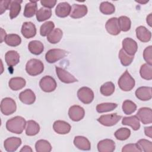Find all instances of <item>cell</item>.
<instances>
[{"mask_svg": "<svg viewBox=\"0 0 152 152\" xmlns=\"http://www.w3.org/2000/svg\"><path fill=\"white\" fill-rule=\"evenodd\" d=\"M25 119L21 116H17L8 120L6 122L7 129L12 133L20 134L23 132L26 125Z\"/></svg>", "mask_w": 152, "mask_h": 152, "instance_id": "1", "label": "cell"}, {"mask_svg": "<svg viewBox=\"0 0 152 152\" xmlns=\"http://www.w3.org/2000/svg\"><path fill=\"white\" fill-rule=\"evenodd\" d=\"M44 69L43 62L37 59H31L26 64V71L31 76L40 74Z\"/></svg>", "mask_w": 152, "mask_h": 152, "instance_id": "2", "label": "cell"}, {"mask_svg": "<svg viewBox=\"0 0 152 152\" xmlns=\"http://www.w3.org/2000/svg\"><path fill=\"white\" fill-rule=\"evenodd\" d=\"M119 88L124 91H131L135 86V80L132 77L128 70H126L118 80Z\"/></svg>", "mask_w": 152, "mask_h": 152, "instance_id": "3", "label": "cell"}, {"mask_svg": "<svg viewBox=\"0 0 152 152\" xmlns=\"http://www.w3.org/2000/svg\"><path fill=\"white\" fill-rule=\"evenodd\" d=\"M17 109L16 103L14 99L10 97L4 98L1 102V111L5 115H10L14 113Z\"/></svg>", "mask_w": 152, "mask_h": 152, "instance_id": "4", "label": "cell"}, {"mask_svg": "<svg viewBox=\"0 0 152 152\" xmlns=\"http://www.w3.org/2000/svg\"><path fill=\"white\" fill-rule=\"evenodd\" d=\"M67 52L65 50L61 49H52L46 52L45 59L48 62L52 64L64 58Z\"/></svg>", "mask_w": 152, "mask_h": 152, "instance_id": "5", "label": "cell"}, {"mask_svg": "<svg viewBox=\"0 0 152 152\" xmlns=\"http://www.w3.org/2000/svg\"><path fill=\"white\" fill-rule=\"evenodd\" d=\"M39 86L43 91L50 93L56 89L57 84L53 77L49 75H46L41 78L39 82Z\"/></svg>", "mask_w": 152, "mask_h": 152, "instance_id": "6", "label": "cell"}, {"mask_svg": "<svg viewBox=\"0 0 152 152\" xmlns=\"http://www.w3.org/2000/svg\"><path fill=\"white\" fill-rule=\"evenodd\" d=\"M121 118V115H118L116 113L103 115L97 119V121L105 126H112L116 125Z\"/></svg>", "mask_w": 152, "mask_h": 152, "instance_id": "7", "label": "cell"}, {"mask_svg": "<svg viewBox=\"0 0 152 152\" xmlns=\"http://www.w3.org/2000/svg\"><path fill=\"white\" fill-rule=\"evenodd\" d=\"M77 96L79 100L83 103L89 104L94 99V93L91 88L87 87H83L78 90Z\"/></svg>", "mask_w": 152, "mask_h": 152, "instance_id": "8", "label": "cell"}, {"mask_svg": "<svg viewBox=\"0 0 152 152\" xmlns=\"http://www.w3.org/2000/svg\"><path fill=\"white\" fill-rule=\"evenodd\" d=\"M85 115V111L83 107L78 105H73L71 106L68 110V116L69 118L75 122L81 121Z\"/></svg>", "mask_w": 152, "mask_h": 152, "instance_id": "9", "label": "cell"}, {"mask_svg": "<svg viewBox=\"0 0 152 152\" xmlns=\"http://www.w3.org/2000/svg\"><path fill=\"white\" fill-rule=\"evenodd\" d=\"M55 70L58 78L62 82L66 84H69L78 81L77 79H76L71 74L68 72L65 69L58 66H56Z\"/></svg>", "mask_w": 152, "mask_h": 152, "instance_id": "10", "label": "cell"}, {"mask_svg": "<svg viewBox=\"0 0 152 152\" xmlns=\"http://www.w3.org/2000/svg\"><path fill=\"white\" fill-rule=\"evenodd\" d=\"M122 49L128 55L134 56L138 49L137 43L134 39L126 37L122 40Z\"/></svg>", "mask_w": 152, "mask_h": 152, "instance_id": "11", "label": "cell"}, {"mask_svg": "<svg viewBox=\"0 0 152 152\" xmlns=\"http://www.w3.org/2000/svg\"><path fill=\"white\" fill-rule=\"evenodd\" d=\"M136 116L143 124H149L152 122V111L150 107H141Z\"/></svg>", "mask_w": 152, "mask_h": 152, "instance_id": "12", "label": "cell"}, {"mask_svg": "<svg viewBox=\"0 0 152 152\" xmlns=\"http://www.w3.org/2000/svg\"><path fill=\"white\" fill-rule=\"evenodd\" d=\"M88 11L86 5L74 4L71 7L70 17L72 18H80L85 16Z\"/></svg>", "mask_w": 152, "mask_h": 152, "instance_id": "13", "label": "cell"}, {"mask_svg": "<svg viewBox=\"0 0 152 152\" xmlns=\"http://www.w3.org/2000/svg\"><path fill=\"white\" fill-rule=\"evenodd\" d=\"M21 140L18 137H10L7 138L4 143V146L6 151L8 152H13L21 144Z\"/></svg>", "mask_w": 152, "mask_h": 152, "instance_id": "14", "label": "cell"}, {"mask_svg": "<svg viewBox=\"0 0 152 152\" xmlns=\"http://www.w3.org/2000/svg\"><path fill=\"white\" fill-rule=\"evenodd\" d=\"M21 32L25 38L30 39L35 36L36 34V28L33 23L30 21L24 22L22 25Z\"/></svg>", "mask_w": 152, "mask_h": 152, "instance_id": "15", "label": "cell"}, {"mask_svg": "<svg viewBox=\"0 0 152 152\" xmlns=\"http://www.w3.org/2000/svg\"><path fill=\"white\" fill-rule=\"evenodd\" d=\"M105 28L107 31L113 36L118 35L120 33L121 30L118 24V18L112 17L109 19L105 24Z\"/></svg>", "mask_w": 152, "mask_h": 152, "instance_id": "16", "label": "cell"}, {"mask_svg": "<svg viewBox=\"0 0 152 152\" xmlns=\"http://www.w3.org/2000/svg\"><path fill=\"white\" fill-rule=\"evenodd\" d=\"M19 99L24 104L30 105L35 102L36 96L31 90L27 88L20 93Z\"/></svg>", "mask_w": 152, "mask_h": 152, "instance_id": "17", "label": "cell"}, {"mask_svg": "<svg viewBox=\"0 0 152 152\" xmlns=\"http://www.w3.org/2000/svg\"><path fill=\"white\" fill-rule=\"evenodd\" d=\"M71 11V6L66 2L58 4L55 9L56 15L61 18H64L69 15Z\"/></svg>", "mask_w": 152, "mask_h": 152, "instance_id": "18", "label": "cell"}, {"mask_svg": "<svg viewBox=\"0 0 152 152\" xmlns=\"http://www.w3.org/2000/svg\"><path fill=\"white\" fill-rule=\"evenodd\" d=\"M53 130L59 134H66L69 132L71 126L64 121H56L53 124Z\"/></svg>", "mask_w": 152, "mask_h": 152, "instance_id": "19", "label": "cell"}, {"mask_svg": "<svg viewBox=\"0 0 152 152\" xmlns=\"http://www.w3.org/2000/svg\"><path fill=\"white\" fill-rule=\"evenodd\" d=\"M97 149L100 152H112L115 149V143L110 139H104L97 144Z\"/></svg>", "mask_w": 152, "mask_h": 152, "instance_id": "20", "label": "cell"}, {"mask_svg": "<svg viewBox=\"0 0 152 152\" xmlns=\"http://www.w3.org/2000/svg\"><path fill=\"white\" fill-rule=\"evenodd\" d=\"M137 98L142 101H147L151 99V87L142 86L138 88L135 91Z\"/></svg>", "mask_w": 152, "mask_h": 152, "instance_id": "21", "label": "cell"}, {"mask_svg": "<svg viewBox=\"0 0 152 152\" xmlns=\"http://www.w3.org/2000/svg\"><path fill=\"white\" fill-rule=\"evenodd\" d=\"M74 144L78 149L88 151L91 149V144L89 140L83 136H76L74 139Z\"/></svg>", "mask_w": 152, "mask_h": 152, "instance_id": "22", "label": "cell"}, {"mask_svg": "<svg viewBox=\"0 0 152 152\" xmlns=\"http://www.w3.org/2000/svg\"><path fill=\"white\" fill-rule=\"evenodd\" d=\"M136 36L138 40L142 42H148L151 40V33L145 27L141 26L138 27L136 30Z\"/></svg>", "mask_w": 152, "mask_h": 152, "instance_id": "23", "label": "cell"}, {"mask_svg": "<svg viewBox=\"0 0 152 152\" xmlns=\"http://www.w3.org/2000/svg\"><path fill=\"white\" fill-rule=\"evenodd\" d=\"M5 60L8 66H14L20 62V55L15 50H9L5 55Z\"/></svg>", "mask_w": 152, "mask_h": 152, "instance_id": "24", "label": "cell"}, {"mask_svg": "<svg viewBox=\"0 0 152 152\" xmlns=\"http://www.w3.org/2000/svg\"><path fill=\"white\" fill-rule=\"evenodd\" d=\"M122 124L130 126L134 131L138 130L140 128V120L136 115L129 117H124L122 121Z\"/></svg>", "mask_w": 152, "mask_h": 152, "instance_id": "25", "label": "cell"}, {"mask_svg": "<svg viewBox=\"0 0 152 152\" xmlns=\"http://www.w3.org/2000/svg\"><path fill=\"white\" fill-rule=\"evenodd\" d=\"M28 49L32 54L39 55L43 52L44 46L40 41L32 40L29 42L28 45Z\"/></svg>", "mask_w": 152, "mask_h": 152, "instance_id": "26", "label": "cell"}, {"mask_svg": "<svg viewBox=\"0 0 152 152\" xmlns=\"http://www.w3.org/2000/svg\"><path fill=\"white\" fill-rule=\"evenodd\" d=\"M26 80L21 77H14L10 80L8 85L10 88L14 91L22 89L26 86Z\"/></svg>", "mask_w": 152, "mask_h": 152, "instance_id": "27", "label": "cell"}, {"mask_svg": "<svg viewBox=\"0 0 152 152\" xmlns=\"http://www.w3.org/2000/svg\"><path fill=\"white\" fill-rule=\"evenodd\" d=\"M40 131L39 125L33 120H29L27 122L26 127V134L28 136H34Z\"/></svg>", "mask_w": 152, "mask_h": 152, "instance_id": "28", "label": "cell"}, {"mask_svg": "<svg viewBox=\"0 0 152 152\" xmlns=\"http://www.w3.org/2000/svg\"><path fill=\"white\" fill-rule=\"evenodd\" d=\"M37 8V1H30L28 3H27L24 7V16L27 18H30L33 17V15L36 14Z\"/></svg>", "mask_w": 152, "mask_h": 152, "instance_id": "29", "label": "cell"}, {"mask_svg": "<svg viewBox=\"0 0 152 152\" xmlns=\"http://www.w3.org/2000/svg\"><path fill=\"white\" fill-rule=\"evenodd\" d=\"M22 1L14 0L12 1L10 5V17L13 19L17 17L21 11V3Z\"/></svg>", "mask_w": 152, "mask_h": 152, "instance_id": "30", "label": "cell"}, {"mask_svg": "<svg viewBox=\"0 0 152 152\" xmlns=\"http://www.w3.org/2000/svg\"><path fill=\"white\" fill-rule=\"evenodd\" d=\"M62 36V31L60 28H56L53 29V30L47 36V40L50 43L56 44L61 40Z\"/></svg>", "mask_w": 152, "mask_h": 152, "instance_id": "31", "label": "cell"}, {"mask_svg": "<svg viewBox=\"0 0 152 152\" xmlns=\"http://www.w3.org/2000/svg\"><path fill=\"white\" fill-rule=\"evenodd\" d=\"M36 19L39 22L45 21L50 18L52 15V11L49 8H40L36 12Z\"/></svg>", "mask_w": 152, "mask_h": 152, "instance_id": "32", "label": "cell"}, {"mask_svg": "<svg viewBox=\"0 0 152 152\" xmlns=\"http://www.w3.org/2000/svg\"><path fill=\"white\" fill-rule=\"evenodd\" d=\"M35 148L37 152H50L52 146L47 140H39L35 144Z\"/></svg>", "mask_w": 152, "mask_h": 152, "instance_id": "33", "label": "cell"}, {"mask_svg": "<svg viewBox=\"0 0 152 152\" xmlns=\"http://www.w3.org/2000/svg\"><path fill=\"white\" fill-rule=\"evenodd\" d=\"M5 43L12 47H15L20 45L21 42V37L16 34H9L7 35L4 39Z\"/></svg>", "mask_w": 152, "mask_h": 152, "instance_id": "34", "label": "cell"}, {"mask_svg": "<svg viewBox=\"0 0 152 152\" xmlns=\"http://www.w3.org/2000/svg\"><path fill=\"white\" fill-rule=\"evenodd\" d=\"M141 77L147 80L152 79V66L148 64H144L141 65L140 71Z\"/></svg>", "mask_w": 152, "mask_h": 152, "instance_id": "35", "label": "cell"}, {"mask_svg": "<svg viewBox=\"0 0 152 152\" xmlns=\"http://www.w3.org/2000/svg\"><path fill=\"white\" fill-rule=\"evenodd\" d=\"M115 89V87L114 84L111 81H108L101 86L100 91L103 96H109L114 93Z\"/></svg>", "mask_w": 152, "mask_h": 152, "instance_id": "36", "label": "cell"}, {"mask_svg": "<svg viewBox=\"0 0 152 152\" xmlns=\"http://www.w3.org/2000/svg\"><path fill=\"white\" fill-rule=\"evenodd\" d=\"M122 108L125 114L131 115L136 110L137 105L132 101L126 100L123 102Z\"/></svg>", "mask_w": 152, "mask_h": 152, "instance_id": "37", "label": "cell"}, {"mask_svg": "<svg viewBox=\"0 0 152 152\" xmlns=\"http://www.w3.org/2000/svg\"><path fill=\"white\" fill-rule=\"evenodd\" d=\"M118 24L121 31H127L129 30L131 26V21L126 16H121L118 18Z\"/></svg>", "mask_w": 152, "mask_h": 152, "instance_id": "38", "label": "cell"}, {"mask_svg": "<svg viewBox=\"0 0 152 152\" xmlns=\"http://www.w3.org/2000/svg\"><path fill=\"white\" fill-rule=\"evenodd\" d=\"M99 8L101 12L105 15L112 14L115 11V7L114 5L107 1L102 2L100 5Z\"/></svg>", "mask_w": 152, "mask_h": 152, "instance_id": "39", "label": "cell"}, {"mask_svg": "<svg viewBox=\"0 0 152 152\" xmlns=\"http://www.w3.org/2000/svg\"><path fill=\"white\" fill-rule=\"evenodd\" d=\"M118 104L115 103H103L97 105L96 110L99 113H104L114 110Z\"/></svg>", "mask_w": 152, "mask_h": 152, "instance_id": "40", "label": "cell"}, {"mask_svg": "<svg viewBox=\"0 0 152 152\" xmlns=\"http://www.w3.org/2000/svg\"><path fill=\"white\" fill-rule=\"evenodd\" d=\"M134 57V56H131L126 53L122 49H121L119 52V58L120 61L122 65L125 66H128L132 63Z\"/></svg>", "mask_w": 152, "mask_h": 152, "instance_id": "41", "label": "cell"}, {"mask_svg": "<svg viewBox=\"0 0 152 152\" xmlns=\"http://www.w3.org/2000/svg\"><path fill=\"white\" fill-rule=\"evenodd\" d=\"M55 27V24L53 22L51 21H48L43 23L40 28V33L42 36H46L50 32H52Z\"/></svg>", "mask_w": 152, "mask_h": 152, "instance_id": "42", "label": "cell"}, {"mask_svg": "<svg viewBox=\"0 0 152 152\" xmlns=\"http://www.w3.org/2000/svg\"><path fill=\"white\" fill-rule=\"evenodd\" d=\"M131 135V131L126 128H121L118 129L114 134L115 138L121 141L127 140Z\"/></svg>", "mask_w": 152, "mask_h": 152, "instance_id": "43", "label": "cell"}, {"mask_svg": "<svg viewBox=\"0 0 152 152\" xmlns=\"http://www.w3.org/2000/svg\"><path fill=\"white\" fill-rule=\"evenodd\" d=\"M141 151L145 152H151L152 151V143L151 141L145 140L141 139L137 142Z\"/></svg>", "mask_w": 152, "mask_h": 152, "instance_id": "44", "label": "cell"}, {"mask_svg": "<svg viewBox=\"0 0 152 152\" xmlns=\"http://www.w3.org/2000/svg\"><path fill=\"white\" fill-rule=\"evenodd\" d=\"M152 46H149L147 47L143 52V58L147 64L152 65Z\"/></svg>", "mask_w": 152, "mask_h": 152, "instance_id": "45", "label": "cell"}, {"mask_svg": "<svg viewBox=\"0 0 152 152\" xmlns=\"http://www.w3.org/2000/svg\"><path fill=\"white\" fill-rule=\"evenodd\" d=\"M122 152H129V151H135L140 152L142 151L141 148L139 147L138 144H128L123 147L122 149Z\"/></svg>", "mask_w": 152, "mask_h": 152, "instance_id": "46", "label": "cell"}, {"mask_svg": "<svg viewBox=\"0 0 152 152\" xmlns=\"http://www.w3.org/2000/svg\"><path fill=\"white\" fill-rule=\"evenodd\" d=\"M41 4L47 8H52L55 7L56 4V0H42L40 1Z\"/></svg>", "mask_w": 152, "mask_h": 152, "instance_id": "47", "label": "cell"}, {"mask_svg": "<svg viewBox=\"0 0 152 152\" xmlns=\"http://www.w3.org/2000/svg\"><path fill=\"white\" fill-rule=\"evenodd\" d=\"M11 1H1V14H2L7 9L10 8Z\"/></svg>", "mask_w": 152, "mask_h": 152, "instance_id": "48", "label": "cell"}, {"mask_svg": "<svg viewBox=\"0 0 152 152\" xmlns=\"http://www.w3.org/2000/svg\"><path fill=\"white\" fill-rule=\"evenodd\" d=\"M144 132L146 136L148 137L149 138H151V134H152V127L148 126V127H145L144 128Z\"/></svg>", "mask_w": 152, "mask_h": 152, "instance_id": "49", "label": "cell"}, {"mask_svg": "<svg viewBox=\"0 0 152 152\" xmlns=\"http://www.w3.org/2000/svg\"><path fill=\"white\" fill-rule=\"evenodd\" d=\"M21 152H31L32 151V149L31 148V147L28 145H24L23 147V148L20 150Z\"/></svg>", "mask_w": 152, "mask_h": 152, "instance_id": "50", "label": "cell"}, {"mask_svg": "<svg viewBox=\"0 0 152 152\" xmlns=\"http://www.w3.org/2000/svg\"><path fill=\"white\" fill-rule=\"evenodd\" d=\"M146 21L148 23V24L151 27V24H152V17H151V14H150L147 17L146 19Z\"/></svg>", "mask_w": 152, "mask_h": 152, "instance_id": "51", "label": "cell"}]
</instances>
